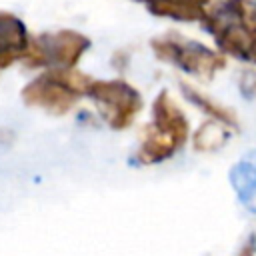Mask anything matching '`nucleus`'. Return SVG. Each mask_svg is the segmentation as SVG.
<instances>
[{
    "instance_id": "1",
    "label": "nucleus",
    "mask_w": 256,
    "mask_h": 256,
    "mask_svg": "<svg viewBox=\"0 0 256 256\" xmlns=\"http://www.w3.org/2000/svg\"><path fill=\"white\" fill-rule=\"evenodd\" d=\"M154 120L148 126L144 142L138 150L142 164H156L174 156L188 140L190 126L184 112L174 104L168 92H162L154 100Z\"/></svg>"
},
{
    "instance_id": "2",
    "label": "nucleus",
    "mask_w": 256,
    "mask_h": 256,
    "mask_svg": "<svg viewBox=\"0 0 256 256\" xmlns=\"http://www.w3.org/2000/svg\"><path fill=\"white\" fill-rule=\"evenodd\" d=\"M90 82L88 76L72 68H50L22 90V98L30 106L64 114L82 94H86Z\"/></svg>"
},
{
    "instance_id": "3",
    "label": "nucleus",
    "mask_w": 256,
    "mask_h": 256,
    "mask_svg": "<svg viewBox=\"0 0 256 256\" xmlns=\"http://www.w3.org/2000/svg\"><path fill=\"white\" fill-rule=\"evenodd\" d=\"M90 46V40L72 30L46 32L36 38H30V46L22 62L30 68L50 66V68H72L84 50Z\"/></svg>"
},
{
    "instance_id": "4",
    "label": "nucleus",
    "mask_w": 256,
    "mask_h": 256,
    "mask_svg": "<svg viewBox=\"0 0 256 256\" xmlns=\"http://www.w3.org/2000/svg\"><path fill=\"white\" fill-rule=\"evenodd\" d=\"M86 96H90L98 104L106 122L116 130H124L126 126H130L142 110L140 94L122 80H92L88 84Z\"/></svg>"
},
{
    "instance_id": "5",
    "label": "nucleus",
    "mask_w": 256,
    "mask_h": 256,
    "mask_svg": "<svg viewBox=\"0 0 256 256\" xmlns=\"http://www.w3.org/2000/svg\"><path fill=\"white\" fill-rule=\"evenodd\" d=\"M30 46V34L24 22L8 12L0 10V68L12 66L22 60Z\"/></svg>"
},
{
    "instance_id": "6",
    "label": "nucleus",
    "mask_w": 256,
    "mask_h": 256,
    "mask_svg": "<svg viewBox=\"0 0 256 256\" xmlns=\"http://www.w3.org/2000/svg\"><path fill=\"white\" fill-rule=\"evenodd\" d=\"M228 124L220 122H208L204 124L196 134H194V146L196 150H214L218 146H222L228 138Z\"/></svg>"
},
{
    "instance_id": "7",
    "label": "nucleus",
    "mask_w": 256,
    "mask_h": 256,
    "mask_svg": "<svg viewBox=\"0 0 256 256\" xmlns=\"http://www.w3.org/2000/svg\"><path fill=\"white\" fill-rule=\"evenodd\" d=\"M184 90H186V94H188V98H190V100H194L200 108H204L206 112H210L218 122H224V124H228V126H236V124H238V122H236V116H234V112H232V110L218 106L216 102H212V100H210V98H206L204 94H198L196 90H190V88H186V86H184Z\"/></svg>"
}]
</instances>
